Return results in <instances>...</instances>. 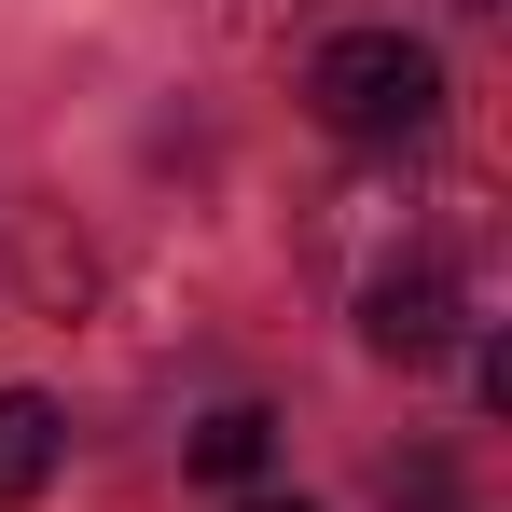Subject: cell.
<instances>
[{"instance_id": "obj_7", "label": "cell", "mask_w": 512, "mask_h": 512, "mask_svg": "<svg viewBox=\"0 0 512 512\" xmlns=\"http://www.w3.org/2000/svg\"><path fill=\"white\" fill-rule=\"evenodd\" d=\"M457 14H499V0H457Z\"/></svg>"}, {"instance_id": "obj_4", "label": "cell", "mask_w": 512, "mask_h": 512, "mask_svg": "<svg viewBox=\"0 0 512 512\" xmlns=\"http://www.w3.org/2000/svg\"><path fill=\"white\" fill-rule=\"evenodd\" d=\"M263 457H277V416L263 402H222V416L194 429V485H250Z\"/></svg>"}, {"instance_id": "obj_3", "label": "cell", "mask_w": 512, "mask_h": 512, "mask_svg": "<svg viewBox=\"0 0 512 512\" xmlns=\"http://www.w3.org/2000/svg\"><path fill=\"white\" fill-rule=\"evenodd\" d=\"M56 457H70V416L42 402V388H0V512H28L56 485Z\"/></svg>"}, {"instance_id": "obj_1", "label": "cell", "mask_w": 512, "mask_h": 512, "mask_svg": "<svg viewBox=\"0 0 512 512\" xmlns=\"http://www.w3.org/2000/svg\"><path fill=\"white\" fill-rule=\"evenodd\" d=\"M305 111L333 139H429L443 125V56L402 42V28H333L305 56Z\"/></svg>"}, {"instance_id": "obj_2", "label": "cell", "mask_w": 512, "mask_h": 512, "mask_svg": "<svg viewBox=\"0 0 512 512\" xmlns=\"http://www.w3.org/2000/svg\"><path fill=\"white\" fill-rule=\"evenodd\" d=\"M457 333H471V263H443V250H402L374 291H360V346H374V360H402V374L443 360Z\"/></svg>"}, {"instance_id": "obj_5", "label": "cell", "mask_w": 512, "mask_h": 512, "mask_svg": "<svg viewBox=\"0 0 512 512\" xmlns=\"http://www.w3.org/2000/svg\"><path fill=\"white\" fill-rule=\"evenodd\" d=\"M388 512H471V499H457V457H429V443L388 457Z\"/></svg>"}, {"instance_id": "obj_6", "label": "cell", "mask_w": 512, "mask_h": 512, "mask_svg": "<svg viewBox=\"0 0 512 512\" xmlns=\"http://www.w3.org/2000/svg\"><path fill=\"white\" fill-rule=\"evenodd\" d=\"M236 512H319V499H236Z\"/></svg>"}]
</instances>
